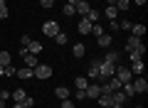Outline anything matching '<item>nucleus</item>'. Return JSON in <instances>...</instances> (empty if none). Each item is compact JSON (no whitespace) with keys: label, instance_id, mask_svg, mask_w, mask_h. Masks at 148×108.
Listing matches in <instances>:
<instances>
[{"label":"nucleus","instance_id":"obj_1","mask_svg":"<svg viewBox=\"0 0 148 108\" xmlns=\"http://www.w3.org/2000/svg\"><path fill=\"white\" fill-rule=\"evenodd\" d=\"M114 76H116L121 84H128V81L133 79V74H131V69H128V67H123V64H116V69H114Z\"/></svg>","mask_w":148,"mask_h":108},{"label":"nucleus","instance_id":"obj_2","mask_svg":"<svg viewBox=\"0 0 148 108\" xmlns=\"http://www.w3.org/2000/svg\"><path fill=\"white\" fill-rule=\"evenodd\" d=\"M32 74H35L37 79H49L54 71H52V67H49V64H37V67L32 69Z\"/></svg>","mask_w":148,"mask_h":108},{"label":"nucleus","instance_id":"obj_3","mask_svg":"<svg viewBox=\"0 0 148 108\" xmlns=\"http://www.w3.org/2000/svg\"><path fill=\"white\" fill-rule=\"evenodd\" d=\"M104 62H109V64H123V54L116 52V49H111V52L104 54Z\"/></svg>","mask_w":148,"mask_h":108},{"label":"nucleus","instance_id":"obj_4","mask_svg":"<svg viewBox=\"0 0 148 108\" xmlns=\"http://www.w3.org/2000/svg\"><path fill=\"white\" fill-rule=\"evenodd\" d=\"M131 84H133V91H136V93H146V91H148V81H146L143 76L131 79Z\"/></svg>","mask_w":148,"mask_h":108},{"label":"nucleus","instance_id":"obj_5","mask_svg":"<svg viewBox=\"0 0 148 108\" xmlns=\"http://www.w3.org/2000/svg\"><path fill=\"white\" fill-rule=\"evenodd\" d=\"M84 96H86V98H94V101H96V98L101 96V86H99V84H89V86L84 88Z\"/></svg>","mask_w":148,"mask_h":108},{"label":"nucleus","instance_id":"obj_6","mask_svg":"<svg viewBox=\"0 0 148 108\" xmlns=\"http://www.w3.org/2000/svg\"><path fill=\"white\" fill-rule=\"evenodd\" d=\"M42 32H45V37H54L59 32V25L54 20H49V22H45V25H42Z\"/></svg>","mask_w":148,"mask_h":108},{"label":"nucleus","instance_id":"obj_7","mask_svg":"<svg viewBox=\"0 0 148 108\" xmlns=\"http://www.w3.org/2000/svg\"><path fill=\"white\" fill-rule=\"evenodd\" d=\"M91 10V5H89V0H79V3H77V5H74V12H77V15H82L84 17L86 12Z\"/></svg>","mask_w":148,"mask_h":108},{"label":"nucleus","instance_id":"obj_8","mask_svg":"<svg viewBox=\"0 0 148 108\" xmlns=\"http://www.w3.org/2000/svg\"><path fill=\"white\" fill-rule=\"evenodd\" d=\"M131 32L133 37H138V39H143V35H146V25H141V22H136V25H131Z\"/></svg>","mask_w":148,"mask_h":108},{"label":"nucleus","instance_id":"obj_9","mask_svg":"<svg viewBox=\"0 0 148 108\" xmlns=\"http://www.w3.org/2000/svg\"><path fill=\"white\" fill-rule=\"evenodd\" d=\"M143 44V39H138V37H128V39H126V54H128V52H133V49H136V47H141Z\"/></svg>","mask_w":148,"mask_h":108},{"label":"nucleus","instance_id":"obj_10","mask_svg":"<svg viewBox=\"0 0 148 108\" xmlns=\"http://www.w3.org/2000/svg\"><path fill=\"white\" fill-rule=\"evenodd\" d=\"M143 54H146V44H141V47H136L133 52H128L131 62H138V59H143Z\"/></svg>","mask_w":148,"mask_h":108},{"label":"nucleus","instance_id":"obj_11","mask_svg":"<svg viewBox=\"0 0 148 108\" xmlns=\"http://www.w3.org/2000/svg\"><path fill=\"white\" fill-rule=\"evenodd\" d=\"M99 59H94V62L89 64V74H86V79H99Z\"/></svg>","mask_w":148,"mask_h":108},{"label":"nucleus","instance_id":"obj_12","mask_svg":"<svg viewBox=\"0 0 148 108\" xmlns=\"http://www.w3.org/2000/svg\"><path fill=\"white\" fill-rule=\"evenodd\" d=\"M131 74H133V76H143V59L131 62Z\"/></svg>","mask_w":148,"mask_h":108},{"label":"nucleus","instance_id":"obj_13","mask_svg":"<svg viewBox=\"0 0 148 108\" xmlns=\"http://www.w3.org/2000/svg\"><path fill=\"white\" fill-rule=\"evenodd\" d=\"M104 15H106V20H119V15H121V12H119V10H116L114 5H106Z\"/></svg>","mask_w":148,"mask_h":108},{"label":"nucleus","instance_id":"obj_14","mask_svg":"<svg viewBox=\"0 0 148 108\" xmlns=\"http://www.w3.org/2000/svg\"><path fill=\"white\" fill-rule=\"evenodd\" d=\"M15 76H20L22 81H27V79H32L35 74H32V69H30V67H22V69H17V74H15Z\"/></svg>","mask_w":148,"mask_h":108},{"label":"nucleus","instance_id":"obj_15","mask_svg":"<svg viewBox=\"0 0 148 108\" xmlns=\"http://www.w3.org/2000/svg\"><path fill=\"white\" fill-rule=\"evenodd\" d=\"M96 101H99V106H101V108H111V103H114V101H111V93H101Z\"/></svg>","mask_w":148,"mask_h":108},{"label":"nucleus","instance_id":"obj_16","mask_svg":"<svg viewBox=\"0 0 148 108\" xmlns=\"http://www.w3.org/2000/svg\"><path fill=\"white\" fill-rule=\"evenodd\" d=\"M74 86H77V91H84V88L89 86V79L86 76H77L74 79Z\"/></svg>","mask_w":148,"mask_h":108},{"label":"nucleus","instance_id":"obj_17","mask_svg":"<svg viewBox=\"0 0 148 108\" xmlns=\"http://www.w3.org/2000/svg\"><path fill=\"white\" fill-rule=\"evenodd\" d=\"M25 49L30 52V54H40V52H42V44H40V42H35V39H30V44H27Z\"/></svg>","mask_w":148,"mask_h":108},{"label":"nucleus","instance_id":"obj_18","mask_svg":"<svg viewBox=\"0 0 148 108\" xmlns=\"http://www.w3.org/2000/svg\"><path fill=\"white\" fill-rule=\"evenodd\" d=\"M99 17H101V12H99V10H96V7H91V10H89V12H86V15H84V20H89V22H91V25H94V22H96V20H99Z\"/></svg>","mask_w":148,"mask_h":108},{"label":"nucleus","instance_id":"obj_19","mask_svg":"<svg viewBox=\"0 0 148 108\" xmlns=\"http://www.w3.org/2000/svg\"><path fill=\"white\" fill-rule=\"evenodd\" d=\"M54 96H57L59 101H64V98H69V88L67 86H57L54 88Z\"/></svg>","mask_w":148,"mask_h":108},{"label":"nucleus","instance_id":"obj_20","mask_svg":"<svg viewBox=\"0 0 148 108\" xmlns=\"http://www.w3.org/2000/svg\"><path fill=\"white\" fill-rule=\"evenodd\" d=\"M72 54H74V57H84V54H86V47L82 44V42H77V44L72 47Z\"/></svg>","mask_w":148,"mask_h":108},{"label":"nucleus","instance_id":"obj_21","mask_svg":"<svg viewBox=\"0 0 148 108\" xmlns=\"http://www.w3.org/2000/svg\"><path fill=\"white\" fill-rule=\"evenodd\" d=\"M89 32H91V22L82 17V22H79V35H89Z\"/></svg>","mask_w":148,"mask_h":108},{"label":"nucleus","instance_id":"obj_22","mask_svg":"<svg viewBox=\"0 0 148 108\" xmlns=\"http://www.w3.org/2000/svg\"><path fill=\"white\" fill-rule=\"evenodd\" d=\"M96 42H99V47H111V35H104V32H101V35L96 37Z\"/></svg>","mask_w":148,"mask_h":108},{"label":"nucleus","instance_id":"obj_23","mask_svg":"<svg viewBox=\"0 0 148 108\" xmlns=\"http://www.w3.org/2000/svg\"><path fill=\"white\" fill-rule=\"evenodd\" d=\"M114 7H116L119 12H126L128 7H131V0H116V5H114Z\"/></svg>","mask_w":148,"mask_h":108},{"label":"nucleus","instance_id":"obj_24","mask_svg":"<svg viewBox=\"0 0 148 108\" xmlns=\"http://www.w3.org/2000/svg\"><path fill=\"white\" fill-rule=\"evenodd\" d=\"M10 96L15 98V103H22V101H25V96H27V93H25V88H17V91H12Z\"/></svg>","mask_w":148,"mask_h":108},{"label":"nucleus","instance_id":"obj_25","mask_svg":"<svg viewBox=\"0 0 148 108\" xmlns=\"http://www.w3.org/2000/svg\"><path fill=\"white\" fill-rule=\"evenodd\" d=\"M10 59H12L10 52H0V67H8V64H10Z\"/></svg>","mask_w":148,"mask_h":108},{"label":"nucleus","instance_id":"obj_26","mask_svg":"<svg viewBox=\"0 0 148 108\" xmlns=\"http://www.w3.org/2000/svg\"><path fill=\"white\" fill-rule=\"evenodd\" d=\"M17 74V69L12 67V64H8V67H3V76H15Z\"/></svg>","mask_w":148,"mask_h":108},{"label":"nucleus","instance_id":"obj_27","mask_svg":"<svg viewBox=\"0 0 148 108\" xmlns=\"http://www.w3.org/2000/svg\"><path fill=\"white\" fill-rule=\"evenodd\" d=\"M131 25H133V22H131V20H126V17H123V20L119 22V30H123V32H128V30H131Z\"/></svg>","mask_w":148,"mask_h":108},{"label":"nucleus","instance_id":"obj_28","mask_svg":"<svg viewBox=\"0 0 148 108\" xmlns=\"http://www.w3.org/2000/svg\"><path fill=\"white\" fill-rule=\"evenodd\" d=\"M54 42H57V44H67V35H64V32H57V35H54Z\"/></svg>","mask_w":148,"mask_h":108},{"label":"nucleus","instance_id":"obj_29","mask_svg":"<svg viewBox=\"0 0 148 108\" xmlns=\"http://www.w3.org/2000/svg\"><path fill=\"white\" fill-rule=\"evenodd\" d=\"M22 106H25V108H32V106H35V98H32V96H25V101H22Z\"/></svg>","mask_w":148,"mask_h":108},{"label":"nucleus","instance_id":"obj_30","mask_svg":"<svg viewBox=\"0 0 148 108\" xmlns=\"http://www.w3.org/2000/svg\"><path fill=\"white\" fill-rule=\"evenodd\" d=\"M5 17H8V5L0 3V20H5Z\"/></svg>","mask_w":148,"mask_h":108},{"label":"nucleus","instance_id":"obj_31","mask_svg":"<svg viewBox=\"0 0 148 108\" xmlns=\"http://www.w3.org/2000/svg\"><path fill=\"white\" fill-rule=\"evenodd\" d=\"M59 108H74V101H72V98H64V101H62V106H59Z\"/></svg>","mask_w":148,"mask_h":108},{"label":"nucleus","instance_id":"obj_32","mask_svg":"<svg viewBox=\"0 0 148 108\" xmlns=\"http://www.w3.org/2000/svg\"><path fill=\"white\" fill-rule=\"evenodd\" d=\"M40 5H42V7H45V10H49V7H52V5H54V0H40Z\"/></svg>","mask_w":148,"mask_h":108},{"label":"nucleus","instance_id":"obj_33","mask_svg":"<svg viewBox=\"0 0 148 108\" xmlns=\"http://www.w3.org/2000/svg\"><path fill=\"white\" fill-rule=\"evenodd\" d=\"M64 15H77L74 12V5H64Z\"/></svg>","mask_w":148,"mask_h":108},{"label":"nucleus","instance_id":"obj_34","mask_svg":"<svg viewBox=\"0 0 148 108\" xmlns=\"http://www.w3.org/2000/svg\"><path fill=\"white\" fill-rule=\"evenodd\" d=\"M109 27H111L114 32H119V20H109Z\"/></svg>","mask_w":148,"mask_h":108},{"label":"nucleus","instance_id":"obj_35","mask_svg":"<svg viewBox=\"0 0 148 108\" xmlns=\"http://www.w3.org/2000/svg\"><path fill=\"white\" fill-rule=\"evenodd\" d=\"M20 44H22V47H27V44H30V37L22 35V37H20Z\"/></svg>","mask_w":148,"mask_h":108},{"label":"nucleus","instance_id":"obj_36","mask_svg":"<svg viewBox=\"0 0 148 108\" xmlns=\"http://www.w3.org/2000/svg\"><path fill=\"white\" fill-rule=\"evenodd\" d=\"M10 93H12V91H0V98H3V101H8V98H10Z\"/></svg>","mask_w":148,"mask_h":108},{"label":"nucleus","instance_id":"obj_37","mask_svg":"<svg viewBox=\"0 0 148 108\" xmlns=\"http://www.w3.org/2000/svg\"><path fill=\"white\" fill-rule=\"evenodd\" d=\"M111 108H123V103H111Z\"/></svg>","mask_w":148,"mask_h":108},{"label":"nucleus","instance_id":"obj_38","mask_svg":"<svg viewBox=\"0 0 148 108\" xmlns=\"http://www.w3.org/2000/svg\"><path fill=\"white\" fill-rule=\"evenodd\" d=\"M106 5H116V0H104Z\"/></svg>","mask_w":148,"mask_h":108},{"label":"nucleus","instance_id":"obj_39","mask_svg":"<svg viewBox=\"0 0 148 108\" xmlns=\"http://www.w3.org/2000/svg\"><path fill=\"white\" fill-rule=\"evenodd\" d=\"M133 3H136V5H146V0H133Z\"/></svg>","mask_w":148,"mask_h":108},{"label":"nucleus","instance_id":"obj_40","mask_svg":"<svg viewBox=\"0 0 148 108\" xmlns=\"http://www.w3.org/2000/svg\"><path fill=\"white\" fill-rule=\"evenodd\" d=\"M77 3H79V0H67V5H77Z\"/></svg>","mask_w":148,"mask_h":108},{"label":"nucleus","instance_id":"obj_41","mask_svg":"<svg viewBox=\"0 0 148 108\" xmlns=\"http://www.w3.org/2000/svg\"><path fill=\"white\" fill-rule=\"evenodd\" d=\"M12 108H25V106H22V103H15V106H12Z\"/></svg>","mask_w":148,"mask_h":108},{"label":"nucleus","instance_id":"obj_42","mask_svg":"<svg viewBox=\"0 0 148 108\" xmlns=\"http://www.w3.org/2000/svg\"><path fill=\"white\" fill-rule=\"evenodd\" d=\"M0 108H5V101H3V98H0Z\"/></svg>","mask_w":148,"mask_h":108},{"label":"nucleus","instance_id":"obj_43","mask_svg":"<svg viewBox=\"0 0 148 108\" xmlns=\"http://www.w3.org/2000/svg\"><path fill=\"white\" fill-rule=\"evenodd\" d=\"M0 76H3V67H0Z\"/></svg>","mask_w":148,"mask_h":108},{"label":"nucleus","instance_id":"obj_44","mask_svg":"<svg viewBox=\"0 0 148 108\" xmlns=\"http://www.w3.org/2000/svg\"><path fill=\"white\" fill-rule=\"evenodd\" d=\"M138 108H143V106H138Z\"/></svg>","mask_w":148,"mask_h":108},{"label":"nucleus","instance_id":"obj_45","mask_svg":"<svg viewBox=\"0 0 148 108\" xmlns=\"http://www.w3.org/2000/svg\"><path fill=\"white\" fill-rule=\"evenodd\" d=\"M0 3H3V0H0Z\"/></svg>","mask_w":148,"mask_h":108}]
</instances>
